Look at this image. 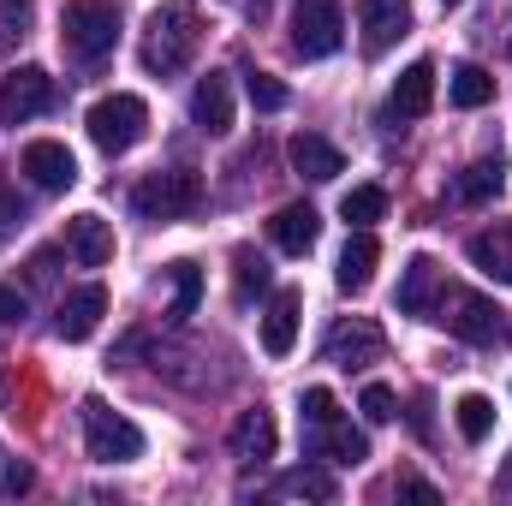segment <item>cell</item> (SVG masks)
<instances>
[{
	"instance_id": "obj_1",
	"label": "cell",
	"mask_w": 512,
	"mask_h": 506,
	"mask_svg": "<svg viewBox=\"0 0 512 506\" xmlns=\"http://www.w3.org/2000/svg\"><path fill=\"white\" fill-rule=\"evenodd\" d=\"M197 42H203V12H197L191 0H167V6H155V12H149L143 42H137V60H143V72L173 78V72H185V66H191Z\"/></svg>"
},
{
	"instance_id": "obj_2",
	"label": "cell",
	"mask_w": 512,
	"mask_h": 506,
	"mask_svg": "<svg viewBox=\"0 0 512 506\" xmlns=\"http://www.w3.org/2000/svg\"><path fill=\"white\" fill-rule=\"evenodd\" d=\"M114 36H120L114 0H66V12H60V42H66L72 60H102V54L114 48Z\"/></svg>"
},
{
	"instance_id": "obj_3",
	"label": "cell",
	"mask_w": 512,
	"mask_h": 506,
	"mask_svg": "<svg viewBox=\"0 0 512 506\" xmlns=\"http://www.w3.org/2000/svg\"><path fill=\"white\" fill-rule=\"evenodd\" d=\"M203 203V179L191 167H173V173H149L137 191H131V209L143 221H185L191 209Z\"/></svg>"
},
{
	"instance_id": "obj_4",
	"label": "cell",
	"mask_w": 512,
	"mask_h": 506,
	"mask_svg": "<svg viewBox=\"0 0 512 506\" xmlns=\"http://www.w3.org/2000/svg\"><path fill=\"white\" fill-rule=\"evenodd\" d=\"M435 322H447V334H459V340H471V346H489L507 322H501V310L483 298V292H471V286H441L435 292Z\"/></svg>"
},
{
	"instance_id": "obj_5",
	"label": "cell",
	"mask_w": 512,
	"mask_h": 506,
	"mask_svg": "<svg viewBox=\"0 0 512 506\" xmlns=\"http://www.w3.org/2000/svg\"><path fill=\"white\" fill-rule=\"evenodd\" d=\"M90 143L102 149V155H126V149H137V137L149 131V108H143V96H102L96 108H90Z\"/></svg>"
},
{
	"instance_id": "obj_6",
	"label": "cell",
	"mask_w": 512,
	"mask_h": 506,
	"mask_svg": "<svg viewBox=\"0 0 512 506\" xmlns=\"http://www.w3.org/2000/svg\"><path fill=\"white\" fill-rule=\"evenodd\" d=\"M84 447L96 465H126L143 453V429L120 411H108L102 399H84Z\"/></svg>"
},
{
	"instance_id": "obj_7",
	"label": "cell",
	"mask_w": 512,
	"mask_h": 506,
	"mask_svg": "<svg viewBox=\"0 0 512 506\" xmlns=\"http://www.w3.org/2000/svg\"><path fill=\"white\" fill-rule=\"evenodd\" d=\"M346 42V6L340 0H298L292 6V48L304 60H328Z\"/></svg>"
},
{
	"instance_id": "obj_8",
	"label": "cell",
	"mask_w": 512,
	"mask_h": 506,
	"mask_svg": "<svg viewBox=\"0 0 512 506\" xmlns=\"http://www.w3.org/2000/svg\"><path fill=\"white\" fill-rule=\"evenodd\" d=\"M54 108V78L42 66H18L0 78V126H24Z\"/></svg>"
},
{
	"instance_id": "obj_9",
	"label": "cell",
	"mask_w": 512,
	"mask_h": 506,
	"mask_svg": "<svg viewBox=\"0 0 512 506\" xmlns=\"http://www.w3.org/2000/svg\"><path fill=\"white\" fill-rule=\"evenodd\" d=\"M322 358H328L334 370H370V364L387 358V334L370 322V316H352V322H340V328L328 334Z\"/></svg>"
},
{
	"instance_id": "obj_10",
	"label": "cell",
	"mask_w": 512,
	"mask_h": 506,
	"mask_svg": "<svg viewBox=\"0 0 512 506\" xmlns=\"http://www.w3.org/2000/svg\"><path fill=\"white\" fill-rule=\"evenodd\" d=\"M358 24H364V54H387L411 30V0H358Z\"/></svg>"
},
{
	"instance_id": "obj_11",
	"label": "cell",
	"mask_w": 512,
	"mask_h": 506,
	"mask_svg": "<svg viewBox=\"0 0 512 506\" xmlns=\"http://www.w3.org/2000/svg\"><path fill=\"white\" fill-rule=\"evenodd\" d=\"M102 316H108V292H102V286H78V292H66L60 310H54V334H60V340H90V334L102 328Z\"/></svg>"
},
{
	"instance_id": "obj_12",
	"label": "cell",
	"mask_w": 512,
	"mask_h": 506,
	"mask_svg": "<svg viewBox=\"0 0 512 506\" xmlns=\"http://www.w3.org/2000/svg\"><path fill=\"white\" fill-rule=\"evenodd\" d=\"M286 155H292V173L310 179V185H328V179L346 173V155H340L328 137H316V131H298V137L286 143Z\"/></svg>"
},
{
	"instance_id": "obj_13",
	"label": "cell",
	"mask_w": 512,
	"mask_h": 506,
	"mask_svg": "<svg viewBox=\"0 0 512 506\" xmlns=\"http://www.w3.org/2000/svg\"><path fill=\"white\" fill-rule=\"evenodd\" d=\"M191 126H203L209 137L233 131V84H227V72L197 78V90H191Z\"/></svg>"
},
{
	"instance_id": "obj_14",
	"label": "cell",
	"mask_w": 512,
	"mask_h": 506,
	"mask_svg": "<svg viewBox=\"0 0 512 506\" xmlns=\"http://www.w3.org/2000/svg\"><path fill=\"white\" fill-rule=\"evenodd\" d=\"M24 173H30L42 191H72V185H78V161H72V149H66V143H48V137L24 149Z\"/></svg>"
},
{
	"instance_id": "obj_15",
	"label": "cell",
	"mask_w": 512,
	"mask_h": 506,
	"mask_svg": "<svg viewBox=\"0 0 512 506\" xmlns=\"http://www.w3.org/2000/svg\"><path fill=\"white\" fill-rule=\"evenodd\" d=\"M268 239H274V245H280L286 256L316 251V239H322V215H316L310 203H286V209L268 221Z\"/></svg>"
},
{
	"instance_id": "obj_16",
	"label": "cell",
	"mask_w": 512,
	"mask_h": 506,
	"mask_svg": "<svg viewBox=\"0 0 512 506\" xmlns=\"http://www.w3.org/2000/svg\"><path fill=\"white\" fill-rule=\"evenodd\" d=\"M310 453H316V459H334V465H364V459H370L364 435H358L340 411H334L328 423H316V429H310Z\"/></svg>"
},
{
	"instance_id": "obj_17",
	"label": "cell",
	"mask_w": 512,
	"mask_h": 506,
	"mask_svg": "<svg viewBox=\"0 0 512 506\" xmlns=\"http://www.w3.org/2000/svg\"><path fill=\"white\" fill-rule=\"evenodd\" d=\"M376 262H382L376 233H370V227H352V239H346V251H340V268H334L340 292H364V286L376 280Z\"/></svg>"
},
{
	"instance_id": "obj_18",
	"label": "cell",
	"mask_w": 512,
	"mask_h": 506,
	"mask_svg": "<svg viewBox=\"0 0 512 506\" xmlns=\"http://www.w3.org/2000/svg\"><path fill=\"white\" fill-rule=\"evenodd\" d=\"M66 251H72V262H84V268H102L114 256V227L102 215H72L66 221Z\"/></svg>"
},
{
	"instance_id": "obj_19",
	"label": "cell",
	"mask_w": 512,
	"mask_h": 506,
	"mask_svg": "<svg viewBox=\"0 0 512 506\" xmlns=\"http://www.w3.org/2000/svg\"><path fill=\"white\" fill-rule=\"evenodd\" d=\"M227 447H233L239 465H262V459H274V417H268L262 405H256V411H239Z\"/></svg>"
},
{
	"instance_id": "obj_20",
	"label": "cell",
	"mask_w": 512,
	"mask_h": 506,
	"mask_svg": "<svg viewBox=\"0 0 512 506\" xmlns=\"http://www.w3.org/2000/svg\"><path fill=\"white\" fill-rule=\"evenodd\" d=\"M435 292H441L435 256H411V262H405V280H399V310H405V316H429V310H435Z\"/></svg>"
},
{
	"instance_id": "obj_21",
	"label": "cell",
	"mask_w": 512,
	"mask_h": 506,
	"mask_svg": "<svg viewBox=\"0 0 512 506\" xmlns=\"http://www.w3.org/2000/svg\"><path fill=\"white\" fill-rule=\"evenodd\" d=\"M429 102H435V66L429 60H417V66H405L399 72V84H393V114L399 120H417V114H429Z\"/></svg>"
},
{
	"instance_id": "obj_22",
	"label": "cell",
	"mask_w": 512,
	"mask_h": 506,
	"mask_svg": "<svg viewBox=\"0 0 512 506\" xmlns=\"http://www.w3.org/2000/svg\"><path fill=\"white\" fill-rule=\"evenodd\" d=\"M298 292H274V304H268V316H262V346H268V358H286L292 352V340H298Z\"/></svg>"
},
{
	"instance_id": "obj_23",
	"label": "cell",
	"mask_w": 512,
	"mask_h": 506,
	"mask_svg": "<svg viewBox=\"0 0 512 506\" xmlns=\"http://www.w3.org/2000/svg\"><path fill=\"white\" fill-rule=\"evenodd\" d=\"M465 251H471V262H477L483 274H495L501 286H512V227H489V233H477Z\"/></svg>"
},
{
	"instance_id": "obj_24",
	"label": "cell",
	"mask_w": 512,
	"mask_h": 506,
	"mask_svg": "<svg viewBox=\"0 0 512 506\" xmlns=\"http://www.w3.org/2000/svg\"><path fill=\"white\" fill-rule=\"evenodd\" d=\"M447 96H453L459 108H489V102H495V78H489L483 66H453Z\"/></svg>"
},
{
	"instance_id": "obj_25",
	"label": "cell",
	"mask_w": 512,
	"mask_h": 506,
	"mask_svg": "<svg viewBox=\"0 0 512 506\" xmlns=\"http://www.w3.org/2000/svg\"><path fill=\"white\" fill-rule=\"evenodd\" d=\"M340 215H346V227H370V221H382L387 215V191L382 185H352V191L340 197Z\"/></svg>"
},
{
	"instance_id": "obj_26",
	"label": "cell",
	"mask_w": 512,
	"mask_h": 506,
	"mask_svg": "<svg viewBox=\"0 0 512 506\" xmlns=\"http://www.w3.org/2000/svg\"><path fill=\"white\" fill-rule=\"evenodd\" d=\"M501 185H507V167L501 161H477V167L459 173V197L465 203H489V197H501Z\"/></svg>"
},
{
	"instance_id": "obj_27",
	"label": "cell",
	"mask_w": 512,
	"mask_h": 506,
	"mask_svg": "<svg viewBox=\"0 0 512 506\" xmlns=\"http://www.w3.org/2000/svg\"><path fill=\"white\" fill-rule=\"evenodd\" d=\"M280 495H304V501H334L340 495V483L322 471V465H298V471H286L280 477Z\"/></svg>"
},
{
	"instance_id": "obj_28",
	"label": "cell",
	"mask_w": 512,
	"mask_h": 506,
	"mask_svg": "<svg viewBox=\"0 0 512 506\" xmlns=\"http://www.w3.org/2000/svg\"><path fill=\"white\" fill-rule=\"evenodd\" d=\"M453 417H459V435H465V441H489V429H495V405H489L483 393H465V399L453 405Z\"/></svg>"
},
{
	"instance_id": "obj_29",
	"label": "cell",
	"mask_w": 512,
	"mask_h": 506,
	"mask_svg": "<svg viewBox=\"0 0 512 506\" xmlns=\"http://www.w3.org/2000/svg\"><path fill=\"white\" fill-rule=\"evenodd\" d=\"M197 298H203V274H197V262H173V322L197 316Z\"/></svg>"
},
{
	"instance_id": "obj_30",
	"label": "cell",
	"mask_w": 512,
	"mask_h": 506,
	"mask_svg": "<svg viewBox=\"0 0 512 506\" xmlns=\"http://www.w3.org/2000/svg\"><path fill=\"white\" fill-rule=\"evenodd\" d=\"M262 286H268V262H262L256 251H239V256H233V298H239V304H251Z\"/></svg>"
},
{
	"instance_id": "obj_31",
	"label": "cell",
	"mask_w": 512,
	"mask_h": 506,
	"mask_svg": "<svg viewBox=\"0 0 512 506\" xmlns=\"http://www.w3.org/2000/svg\"><path fill=\"white\" fill-rule=\"evenodd\" d=\"M245 90H251V102L262 108V114H280V108H286V84H280V78H268V72H251V84H245Z\"/></svg>"
},
{
	"instance_id": "obj_32",
	"label": "cell",
	"mask_w": 512,
	"mask_h": 506,
	"mask_svg": "<svg viewBox=\"0 0 512 506\" xmlns=\"http://www.w3.org/2000/svg\"><path fill=\"white\" fill-rule=\"evenodd\" d=\"M358 405H364V417H370V423H393V417H399V399H393V387H382V381H370Z\"/></svg>"
},
{
	"instance_id": "obj_33",
	"label": "cell",
	"mask_w": 512,
	"mask_h": 506,
	"mask_svg": "<svg viewBox=\"0 0 512 506\" xmlns=\"http://www.w3.org/2000/svg\"><path fill=\"white\" fill-rule=\"evenodd\" d=\"M30 6H36V0H0V42L24 36V24H30Z\"/></svg>"
},
{
	"instance_id": "obj_34",
	"label": "cell",
	"mask_w": 512,
	"mask_h": 506,
	"mask_svg": "<svg viewBox=\"0 0 512 506\" xmlns=\"http://www.w3.org/2000/svg\"><path fill=\"white\" fill-rule=\"evenodd\" d=\"M30 489H36V471L12 459V465L0 471V495H6V501H18V495H30Z\"/></svg>"
},
{
	"instance_id": "obj_35",
	"label": "cell",
	"mask_w": 512,
	"mask_h": 506,
	"mask_svg": "<svg viewBox=\"0 0 512 506\" xmlns=\"http://www.w3.org/2000/svg\"><path fill=\"white\" fill-rule=\"evenodd\" d=\"M334 411H340V405H334V393H328V387H310V393H304V423H310V429H316V423H328Z\"/></svg>"
},
{
	"instance_id": "obj_36",
	"label": "cell",
	"mask_w": 512,
	"mask_h": 506,
	"mask_svg": "<svg viewBox=\"0 0 512 506\" xmlns=\"http://www.w3.org/2000/svg\"><path fill=\"white\" fill-rule=\"evenodd\" d=\"M399 495H405V501H423V506H435V501H441V495H435V489H429L423 477H399Z\"/></svg>"
},
{
	"instance_id": "obj_37",
	"label": "cell",
	"mask_w": 512,
	"mask_h": 506,
	"mask_svg": "<svg viewBox=\"0 0 512 506\" xmlns=\"http://www.w3.org/2000/svg\"><path fill=\"white\" fill-rule=\"evenodd\" d=\"M18 221H24V209H18L12 197H0V245H6L12 233H18Z\"/></svg>"
},
{
	"instance_id": "obj_38",
	"label": "cell",
	"mask_w": 512,
	"mask_h": 506,
	"mask_svg": "<svg viewBox=\"0 0 512 506\" xmlns=\"http://www.w3.org/2000/svg\"><path fill=\"white\" fill-rule=\"evenodd\" d=\"M18 316H24V292L0 286V322H18Z\"/></svg>"
},
{
	"instance_id": "obj_39",
	"label": "cell",
	"mask_w": 512,
	"mask_h": 506,
	"mask_svg": "<svg viewBox=\"0 0 512 506\" xmlns=\"http://www.w3.org/2000/svg\"><path fill=\"white\" fill-rule=\"evenodd\" d=\"M447 6H459V0H447Z\"/></svg>"
}]
</instances>
